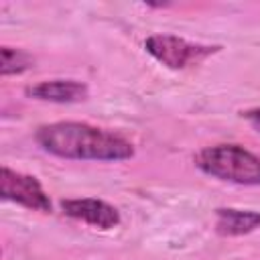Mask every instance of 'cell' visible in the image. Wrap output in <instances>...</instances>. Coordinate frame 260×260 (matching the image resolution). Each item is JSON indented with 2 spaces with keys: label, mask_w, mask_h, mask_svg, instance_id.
<instances>
[{
  "label": "cell",
  "mask_w": 260,
  "mask_h": 260,
  "mask_svg": "<svg viewBox=\"0 0 260 260\" xmlns=\"http://www.w3.org/2000/svg\"><path fill=\"white\" fill-rule=\"evenodd\" d=\"M260 228V213L252 209H215V232L221 236H244Z\"/></svg>",
  "instance_id": "obj_7"
},
{
  "label": "cell",
  "mask_w": 260,
  "mask_h": 260,
  "mask_svg": "<svg viewBox=\"0 0 260 260\" xmlns=\"http://www.w3.org/2000/svg\"><path fill=\"white\" fill-rule=\"evenodd\" d=\"M242 116L250 122V126L256 130V132H260V108H252V110H246V112H242Z\"/></svg>",
  "instance_id": "obj_9"
},
{
  "label": "cell",
  "mask_w": 260,
  "mask_h": 260,
  "mask_svg": "<svg viewBox=\"0 0 260 260\" xmlns=\"http://www.w3.org/2000/svg\"><path fill=\"white\" fill-rule=\"evenodd\" d=\"M35 140L45 152L67 160L116 162L134 156V146L126 138L85 122H53L39 126Z\"/></svg>",
  "instance_id": "obj_1"
},
{
  "label": "cell",
  "mask_w": 260,
  "mask_h": 260,
  "mask_svg": "<svg viewBox=\"0 0 260 260\" xmlns=\"http://www.w3.org/2000/svg\"><path fill=\"white\" fill-rule=\"evenodd\" d=\"M195 165L213 179L246 187H260V156L240 144L205 146L197 152Z\"/></svg>",
  "instance_id": "obj_2"
},
{
  "label": "cell",
  "mask_w": 260,
  "mask_h": 260,
  "mask_svg": "<svg viewBox=\"0 0 260 260\" xmlns=\"http://www.w3.org/2000/svg\"><path fill=\"white\" fill-rule=\"evenodd\" d=\"M26 95L43 102L71 104L87 98V85L77 79H49L26 87Z\"/></svg>",
  "instance_id": "obj_6"
},
{
  "label": "cell",
  "mask_w": 260,
  "mask_h": 260,
  "mask_svg": "<svg viewBox=\"0 0 260 260\" xmlns=\"http://www.w3.org/2000/svg\"><path fill=\"white\" fill-rule=\"evenodd\" d=\"M0 195L6 201H14L22 207H28L41 213L51 211V199L43 191L41 183L32 175H24L8 167H2V173H0Z\"/></svg>",
  "instance_id": "obj_4"
},
{
  "label": "cell",
  "mask_w": 260,
  "mask_h": 260,
  "mask_svg": "<svg viewBox=\"0 0 260 260\" xmlns=\"http://www.w3.org/2000/svg\"><path fill=\"white\" fill-rule=\"evenodd\" d=\"M144 49L169 69H185L189 65H199L201 61L219 51L217 45L191 43L175 35H150L144 41Z\"/></svg>",
  "instance_id": "obj_3"
},
{
  "label": "cell",
  "mask_w": 260,
  "mask_h": 260,
  "mask_svg": "<svg viewBox=\"0 0 260 260\" xmlns=\"http://www.w3.org/2000/svg\"><path fill=\"white\" fill-rule=\"evenodd\" d=\"M61 209L67 217L83 221L98 230H112L120 223V211L102 199H91V197L63 199Z\"/></svg>",
  "instance_id": "obj_5"
},
{
  "label": "cell",
  "mask_w": 260,
  "mask_h": 260,
  "mask_svg": "<svg viewBox=\"0 0 260 260\" xmlns=\"http://www.w3.org/2000/svg\"><path fill=\"white\" fill-rule=\"evenodd\" d=\"M35 65L32 55H28L22 49H12V47H2L0 49V73L6 75H14V73H22L26 69H30Z\"/></svg>",
  "instance_id": "obj_8"
}]
</instances>
